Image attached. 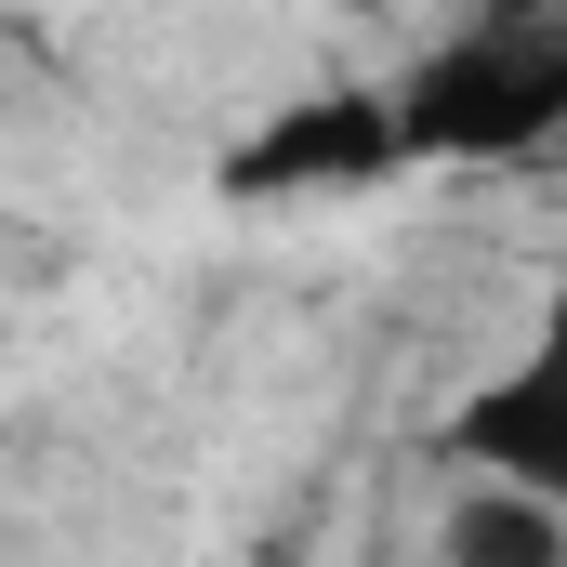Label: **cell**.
Here are the masks:
<instances>
[{
    "mask_svg": "<svg viewBox=\"0 0 567 567\" xmlns=\"http://www.w3.org/2000/svg\"><path fill=\"white\" fill-rule=\"evenodd\" d=\"M449 462L475 488H515V502L567 515V251H555V278H542V317L515 330V357L488 383H462Z\"/></svg>",
    "mask_w": 567,
    "mask_h": 567,
    "instance_id": "7a4b0ae2",
    "label": "cell"
},
{
    "mask_svg": "<svg viewBox=\"0 0 567 567\" xmlns=\"http://www.w3.org/2000/svg\"><path fill=\"white\" fill-rule=\"evenodd\" d=\"M383 172H410V158H396V106H383L370 80L290 93V106H265L251 133L212 158V185H225L238 212H303V198H357V185H383Z\"/></svg>",
    "mask_w": 567,
    "mask_h": 567,
    "instance_id": "3957f363",
    "label": "cell"
},
{
    "mask_svg": "<svg viewBox=\"0 0 567 567\" xmlns=\"http://www.w3.org/2000/svg\"><path fill=\"white\" fill-rule=\"evenodd\" d=\"M396 106V158H449V172H502V158H567V13H475L449 27L410 80H383Z\"/></svg>",
    "mask_w": 567,
    "mask_h": 567,
    "instance_id": "6da1fadb",
    "label": "cell"
},
{
    "mask_svg": "<svg viewBox=\"0 0 567 567\" xmlns=\"http://www.w3.org/2000/svg\"><path fill=\"white\" fill-rule=\"evenodd\" d=\"M435 567H567V515L515 502V488H462L435 528Z\"/></svg>",
    "mask_w": 567,
    "mask_h": 567,
    "instance_id": "277c9868",
    "label": "cell"
}]
</instances>
